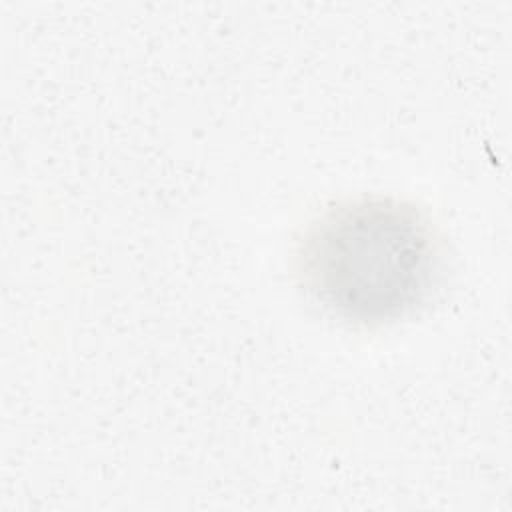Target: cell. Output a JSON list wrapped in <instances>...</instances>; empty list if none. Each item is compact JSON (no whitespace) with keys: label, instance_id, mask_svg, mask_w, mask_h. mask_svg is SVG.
<instances>
[{"label":"cell","instance_id":"6da1fadb","mask_svg":"<svg viewBox=\"0 0 512 512\" xmlns=\"http://www.w3.org/2000/svg\"><path fill=\"white\" fill-rule=\"evenodd\" d=\"M442 266V240L428 214L392 196L336 202L306 226L294 252L304 292L328 314L364 328L420 308Z\"/></svg>","mask_w":512,"mask_h":512}]
</instances>
